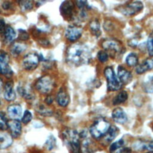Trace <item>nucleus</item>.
Segmentation results:
<instances>
[{"instance_id":"423d86ee","label":"nucleus","mask_w":153,"mask_h":153,"mask_svg":"<svg viewBox=\"0 0 153 153\" xmlns=\"http://www.w3.org/2000/svg\"><path fill=\"white\" fill-rule=\"evenodd\" d=\"M102 45L103 48L108 51L111 56L120 53L122 50L121 44L116 39L112 38L105 39L103 41Z\"/></svg>"},{"instance_id":"4468645a","label":"nucleus","mask_w":153,"mask_h":153,"mask_svg":"<svg viewBox=\"0 0 153 153\" xmlns=\"http://www.w3.org/2000/svg\"><path fill=\"white\" fill-rule=\"evenodd\" d=\"M112 117L115 122L119 124H124L127 120L126 112L121 108H117L112 112Z\"/></svg>"},{"instance_id":"dca6fc26","label":"nucleus","mask_w":153,"mask_h":153,"mask_svg":"<svg viewBox=\"0 0 153 153\" xmlns=\"http://www.w3.org/2000/svg\"><path fill=\"white\" fill-rule=\"evenodd\" d=\"M133 148L137 151L148 150L153 152V140H138L133 144Z\"/></svg>"},{"instance_id":"7ed1b4c3","label":"nucleus","mask_w":153,"mask_h":153,"mask_svg":"<svg viewBox=\"0 0 153 153\" xmlns=\"http://www.w3.org/2000/svg\"><path fill=\"white\" fill-rule=\"evenodd\" d=\"M109 127L110 124L108 121L103 118H100L91 126L90 132L94 138L99 139L105 135Z\"/></svg>"},{"instance_id":"79ce46f5","label":"nucleus","mask_w":153,"mask_h":153,"mask_svg":"<svg viewBox=\"0 0 153 153\" xmlns=\"http://www.w3.org/2000/svg\"><path fill=\"white\" fill-rule=\"evenodd\" d=\"M10 2H4V4H2V7L4 8V9H7L10 7Z\"/></svg>"},{"instance_id":"c03bdc74","label":"nucleus","mask_w":153,"mask_h":153,"mask_svg":"<svg viewBox=\"0 0 153 153\" xmlns=\"http://www.w3.org/2000/svg\"><path fill=\"white\" fill-rule=\"evenodd\" d=\"M98 153H104V152H98Z\"/></svg>"},{"instance_id":"ddd939ff","label":"nucleus","mask_w":153,"mask_h":153,"mask_svg":"<svg viewBox=\"0 0 153 153\" xmlns=\"http://www.w3.org/2000/svg\"><path fill=\"white\" fill-rule=\"evenodd\" d=\"M74 6L73 3L69 1H66L62 2L60 7L61 14L65 18H70L72 16Z\"/></svg>"},{"instance_id":"aec40b11","label":"nucleus","mask_w":153,"mask_h":153,"mask_svg":"<svg viewBox=\"0 0 153 153\" xmlns=\"http://www.w3.org/2000/svg\"><path fill=\"white\" fill-rule=\"evenodd\" d=\"M26 48V45L22 42H14L10 48L11 53L13 56H18L23 51H24Z\"/></svg>"},{"instance_id":"f704fd0d","label":"nucleus","mask_w":153,"mask_h":153,"mask_svg":"<svg viewBox=\"0 0 153 153\" xmlns=\"http://www.w3.org/2000/svg\"><path fill=\"white\" fill-rule=\"evenodd\" d=\"M97 58L101 62H105L108 59V54L106 52L100 50L97 53Z\"/></svg>"},{"instance_id":"2f4dec72","label":"nucleus","mask_w":153,"mask_h":153,"mask_svg":"<svg viewBox=\"0 0 153 153\" xmlns=\"http://www.w3.org/2000/svg\"><path fill=\"white\" fill-rule=\"evenodd\" d=\"M147 48L149 55L153 56V30L149 34L147 41Z\"/></svg>"},{"instance_id":"4c0bfd02","label":"nucleus","mask_w":153,"mask_h":153,"mask_svg":"<svg viewBox=\"0 0 153 153\" xmlns=\"http://www.w3.org/2000/svg\"><path fill=\"white\" fill-rule=\"evenodd\" d=\"M76 5L78 8L82 9V8H84L87 5V1H76Z\"/></svg>"},{"instance_id":"393cba45","label":"nucleus","mask_w":153,"mask_h":153,"mask_svg":"<svg viewBox=\"0 0 153 153\" xmlns=\"http://www.w3.org/2000/svg\"><path fill=\"white\" fill-rule=\"evenodd\" d=\"M128 97L127 93L123 90L120 91L113 99V104L114 105H118L124 102Z\"/></svg>"},{"instance_id":"5701e85b","label":"nucleus","mask_w":153,"mask_h":153,"mask_svg":"<svg viewBox=\"0 0 153 153\" xmlns=\"http://www.w3.org/2000/svg\"><path fill=\"white\" fill-rule=\"evenodd\" d=\"M19 92L21 94L22 96L23 97L27 99H30L33 97V94L32 92V90L28 85H19L18 87Z\"/></svg>"},{"instance_id":"bb28decb","label":"nucleus","mask_w":153,"mask_h":153,"mask_svg":"<svg viewBox=\"0 0 153 153\" xmlns=\"http://www.w3.org/2000/svg\"><path fill=\"white\" fill-rule=\"evenodd\" d=\"M126 63L129 66H134L137 65L138 62V57L136 54L134 53H131L126 57Z\"/></svg>"},{"instance_id":"c756f323","label":"nucleus","mask_w":153,"mask_h":153,"mask_svg":"<svg viewBox=\"0 0 153 153\" xmlns=\"http://www.w3.org/2000/svg\"><path fill=\"white\" fill-rule=\"evenodd\" d=\"M56 145V139L55 137L51 135L48 137L47 141L45 143V146L47 150H51L54 148Z\"/></svg>"},{"instance_id":"49530a36","label":"nucleus","mask_w":153,"mask_h":153,"mask_svg":"<svg viewBox=\"0 0 153 153\" xmlns=\"http://www.w3.org/2000/svg\"><path fill=\"white\" fill-rule=\"evenodd\" d=\"M152 130H153V128H152Z\"/></svg>"},{"instance_id":"e433bc0d","label":"nucleus","mask_w":153,"mask_h":153,"mask_svg":"<svg viewBox=\"0 0 153 153\" xmlns=\"http://www.w3.org/2000/svg\"><path fill=\"white\" fill-rule=\"evenodd\" d=\"M131 150L129 148H120L115 153H131Z\"/></svg>"},{"instance_id":"6ab92c4d","label":"nucleus","mask_w":153,"mask_h":153,"mask_svg":"<svg viewBox=\"0 0 153 153\" xmlns=\"http://www.w3.org/2000/svg\"><path fill=\"white\" fill-rule=\"evenodd\" d=\"M4 98L8 101H12L16 99V93L13 87V83L8 82L4 87Z\"/></svg>"},{"instance_id":"c85d7f7f","label":"nucleus","mask_w":153,"mask_h":153,"mask_svg":"<svg viewBox=\"0 0 153 153\" xmlns=\"http://www.w3.org/2000/svg\"><path fill=\"white\" fill-rule=\"evenodd\" d=\"M8 128V121L5 114L3 112H0V129L5 130Z\"/></svg>"},{"instance_id":"1a4fd4ad","label":"nucleus","mask_w":153,"mask_h":153,"mask_svg":"<svg viewBox=\"0 0 153 153\" xmlns=\"http://www.w3.org/2000/svg\"><path fill=\"white\" fill-rule=\"evenodd\" d=\"M82 32V29L76 25L69 26L65 30V36L70 41L74 42L78 39Z\"/></svg>"},{"instance_id":"473e14b6","label":"nucleus","mask_w":153,"mask_h":153,"mask_svg":"<svg viewBox=\"0 0 153 153\" xmlns=\"http://www.w3.org/2000/svg\"><path fill=\"white\" fill-rule=\"evenodd\" d=\"M124 145V140L123 139H120L119 140L113 143L110 146V151L113 152L117 151L118 149L121 148Z\"/></svg>"},{"instance_id":"9b49d317","label":"nucleus","mask_w":153,"mask_h":153,"mask_svg":"<svg viewBox=\"0 0 153 153\" xmlns=\"http://www.w3.org/2000/svg\"><path fill=\"white\" fill-rule=\"evenodd\" d=\"M8 128H10L12 137H18L22 132V126L18 120H11L8 121Z\"/></svg>"},{"instance_id":"a18cd8bd","label":"nucleus","mask_w":153,"mask_h":153,"mask_svg":"<svg viewBox=\"0 0 153 153\" xmlns=\"http://www.w3.org/2000/svg\"><path fill=\"white\" fill-rule=\"evenodd\" d=\"M150 153H153V152H150Z\"/></svg>"},{"instance_id":"412c9836","label":"nucleus","mask_w":153,"mask_h":153,"mask_svg":"<svg viewBox=\"0 0 153 153\" xmlns=\"http://www.w3.org/2000/svg\"><path fill=\"white\" fill-rule=\"evenodd\" d=\"M57 102L58 104L63 107L67 106L69 102L68 94L63 90H60L57 95Z\"/></svg>"},{"instance_id":"4be33fe9","label":"nucleus","mask_w":153,"mask_h":153,"mask_svg":"<svg viewBox=\"0 0 153 153\" xmlns=\"http://www.w3.org/2000/svg\"><path fill=\"white\" fill-rule=\"evenodd\" d=\"M16 37V32L10 26L5 27L4 32V39L5 43H10Z\"/></svg>"},{"instance_id":"39448f33","label":"nucleus","mask_w":153,"mask_h":153,"mask_svg":"<svg viewBox=\"0 0 153 153\" xmlns=\"http://www.w3.org/2000/svg\"><path fill=\"white\" fill-rule=\"evenodd\" d=\"M54 86V81L51 76L48 75H44L41 76L36 81L35 87L36 90L42 93L47 94L50 93Z\"/></svg>"},{"instance_id":"c9c22d12","label":"nucleus","mask_w":153,"mask_h":153,"mask_svg":"<svg viewBox=\"0 0 153 153\" xmlns=\"http://www.w3.org/2000/svg\"><path fill=\"white\" fill-rule=\"evenodd\" d=\"M32 114L30 111L26 110L25 111L23 116L22 118V121L24 124H27L32 120Z\"/></svg>"},{"instance_id":"a878e982","label":"nucleus","mask_w":153,"mask_h":153,"mask_svg":"<svg viewBox=\"0 0 153 153\" xmlns=\"http://www.w3.org/2000/svg\"><path fill=\"white\" fill-rule=\"evenodd\" d=\"M90 27L93 34L97 36H99L100 35V24L97 20H93L90 23Z\"/></svg>"},{"instance_id":"7c9ffc66","label":"nucleus","mask_w":153,"mask_h":153,"mask_svg":"<svg viewBox=\"0 0 153 153\" xmlns=\"http://www.w3.org/2000/svg\"><path fill=\"white\" fill-rule=\"evenodd\" d=\"M145 90L148 93L153 92V76H149L145 82Z\"/></svg>"},{"instance_id":"ea45409f","label":"nucleus","mask_w":153,"mask_h":153,"mask_svg":"<svg viewBox=\"0 0 153 153\" xmlns=\"http://www.w3.org/2000/svg\"><path fill=\"white\" fill-rule=\"evenodd\" d=\"M5 29V22L3 20L0 19V33L2 32H4Z\"/></svg>"},{"instance_id":"6e6552de","label":"nucleus","mask_w":153,"mask_h":153,"mask_svg":"<svg viewBox=\"0 0 153 153\" xmlns=\"http://www.w3.org/2000/svg\"><path fill=\"white\" fill-rule=\"evenodd\" d=\"M143 4L140 1H134L128 4L126 6L121 9V12L125 16L134 15L143 8Z\"/></svg>"},{"instance_id":"f257e3e1","label":"nucleus","mask_w":153,"mask_h":153,"mask_svg":"<svg viewBox=\"0 0 153 153\" xmlns=\"http://www.w3.org/2000/svg\"><path fill=\"white\" fill-rule=\"evenodd\" d=\"M91 53L89 48L82 44H74L68 47L66 51V59L71 63L79 66L89 62Z\"/></svg>"},{"instance_id":"37998d69","label":"nucleus","mask_w":153,"mask_h":153,"mask_svg":"<svg viewBox=\"0 0 153 153\" xmlns=\"http://www.w3.org/2000/svg\"><path fill=\"white\" fill-rule=\"evenodd\" d=\"M2 88V80L0 79V93H1V91Z\"/></svg>"},{"instance_id":"0eeeda50","label":"nucleus","mask_w":153,"mask_h":153,"mask_svg":"<svg viewBox=\"0 0 153 153\" xmlns=\"http://www.w3.org/2000/svg\"><path fill=\"white\" fill-rule=\"evenodd\" d=\"M40 57L35 53H30L26 54L22 61L23 67L28 71L35 69L38 65Z\"/></svg>"},{"instance_id":"9d476101","label":"nucleus","mask_w":153,"mask_h":153,"mask_svg":"<svg viewBox=\"0 0 153 153\" xmlns=\"http://www.w3.org/2000/svg\"><path fill=\"white\" fill-rule=\"evenodd\" d=\"M10 57L8 54L0 51V73L5 75H11L12 71L9 65Z\"/></svg>"},{"instance_id":"72a5a7b5","label":"nucleus","mask_w":153,"mask_h":153,"mask_svg":"<svg viewBox=\"0 0 153 153\" xmlns=\"http://www.w3.org/2000/svg\"><path fill=\"white\" fill-rule=\"evenodd\" d=\"M37 111L40 113L42 115H45V116H50L52 115V111L43 105H40L38 106L37 109Z\"/></svg>"},{"instance_id":"f3484780","label":"nucleus","mask_w":153,"mask_h":153,"mask_svg":"<svg viewBox=\"0 0 153 153\" xmlns=\"http://www.w3.org/2000/svg\"><path fill=\"white\" fill-rule=\"evenodd\" d=\"M9 116L13 120H18L22 115V109L20 105H11L7 108Z\"/></svg>"},{"instance_id":"2eb2a0df","label":"nucleus","mask_w":153,"mask_h":153,"mask_svg":"<svg viewBox=\"0 0 153 153\" xmlns=\"http://www.w3.org/2000/svg\"><path fill=\"white\" fill-rule=\"evenodd\" d=\"M152 69H153V59L149 58L137 65L136 68V72L138 74H142Z\"/></svg>"},{"instance_id":"58836bf2","label":"nucleus","mask_w":153,"mask_h":153,"mask_svg":"<svg viewBox=\"0 0 153 153\" xmlns=\"http://www.w3.org/2000/svg\"><path fill=\"white\" fill-rule=\"evenodd\" d=\"M22 32H20V39H22V40H26V39H28V35L27 33L25 31V30H21Z\"/></svg>"},{"instance_id":"cd10ccee","label":"nucleus","mask_w":153,"mask_h":153,"mask_svg":"<svg viewBox=\"0 0 153 153\" xmlns=\"http://www.w3.org/2000/svg\"><path fill=\"white\" fill-rule=\"evenodd\" d=\"M19 5L23 11H27L32 8L33 2L31 1H20Z\"/></svg>"},{"instance_id":"b1692460","label":"nucleus","mask_w":153,"mask_h":153,"mask_svg":"<svg viewBox=\"0 0 153 153\" xmlns=\"http://www.w3.org/2000/svg\"><path fill=\"white\" fill-rule=\"evenodd\" d=\"M118 128L115 126L110 127L108 131L104 136V140L106 143L111 142L118 135Z\"/></svg>"},{"instance_id":"f8f14e48","label":"nucleus","mask_w":153,"mask_h":153,"mask_svg":"<svg viewBox=\"0 0 153 153\" xmlns=\"http://www.w3.org/2000/svg\"><path fill=\"white\" fill-rule=\"evenodd\" d=\"M118 78L121 84H127L129 83L132 79V75L128 70L122 66L118 68Z\"/></svg>"},{"instance_id":"a19ab883","label":"nucleus","mask_w":153,"mask_h":153,"mask_svg":"<svg viewBox=\"0 0 153 153\" xmlns=\"http://www.w3.org/2000/svg\"><path fill=\"white\" fill-rule=\"evenodd\" d=\"M45 101L47 103V104H51L53 102V99L51 98V97L48 96L45 99Z\"/></svg>"},{"instance_id":"20e7f679","label":"nucleus","mask_w":153,"mask_h":153,"mask_svg":"<svg viewBox=\"0 0 153 153\" xmlns=\"http://www.w3.org/2000/svg\"><path fill=\"white\" fill-rule=\"evenodd\" d=\"M104 74L107 80V88L109 91H117L120 89L121 83L112 67L107 66L104 70Z\"/></svg>"},{"instance_id":"de8ad7c7","label":"nucleus","mask_w":153,"mask_h":153,"mask_svg":"<svg viewBox=\"0 0 153 153\" xmlns=\"http://www.w3.org/2000/svg\"><path fill=\"white\" fill-rule=\"evenodd\" d=\"M0 104H1V102H0Z\"/></svg>"},{"instance_id":"a211bd4d","label":"nucleus","mask_w":153,"mask_h":153,"mask_svg":"<svg viewBox=\"0 0 153 153\" xmlns=\"http://www.w3.org/2000/svg\"><path fill=\"white\" fill-rule=\"evenodd\" d=\"M13 142L11 135L2 131H0V149H5L9 147Z\"/></svg>"},{"instance_id":"f03ea898","label":"nucleus","mask_w":153,"mask_h":153,"mask_svg":"<svg viewBox=\"0 0 153 153\" xmlns=\"http://www.w3.org/2000/svg\"><path fill=\"white\" fill-rule=\"evenodd\" d=\"M62 136L65 143L70 149L71 153H79L80 145L78 132L73 129H67L63 132Z\"/></svg>"}]
</instances>
